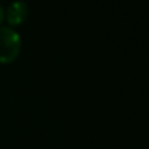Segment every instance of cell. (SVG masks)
<instances>
[{
    "mask_svg": "<svg viewBox=\"0 0 149 149\" xmlns=\"http://www.w3.org/2000/svg\"><path fill=\"white\" fill-rule=\"evenodd\" d=\"M21 51V37L10 26H0V63L8 64L17 59Z\"/></svg>",
    "mask_w": 149,
    "mask_h": 149,
    "instance_id": "1",
    "label": "cell"
},
{
    "mask_svg": "<svg viewBox=\"0 0 149 149\" xmlns=\"http://www.w3.org/2000/svg\"><path fill=\"white\" fill-rule=\"evenodd\" d=\"M29 16V7L24 0H15L8 5L4 12V17L7 18L8 24L12 26L21 25Z\"/></svg>",
    "mask_w": 149,
    "mask_h": 149,
    "instance_id": "2",
    "label": "cell"
},
{
    "mask_svg": "<svg viewBox=\"0 0 149 149\" xmlns=\"http://www.w3.org/2000/svg\"><path fill=\"white\" fill-rule=\"evenodd\" d=\"M3 20H4V9H3L1 4H0V24L3 22Z\"/></svg>",
    "mask_w": 149,
    "mask_h": 149,
    "instance_id": "3",
    "label": "cell"
}]
</instances>
